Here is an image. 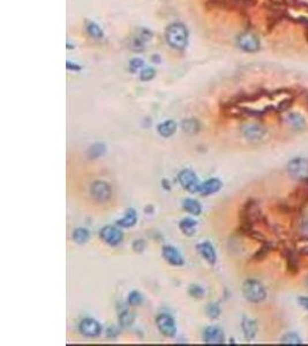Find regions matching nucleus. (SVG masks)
Returning <instances> with one entry per match:
<instances>
[{
	"instance_id": "f257e3e1",
	"label": "nucleus",
	"mask_w": 308,
	"mask_h": 346,
	"mask_svg": "<svg viewBox=\"0 0 308 346\" xmlns=\"http://www.w3.org/2000/svg\"><path fill=\"white\" fill-rule=\"evenodd\" d=\"M165 38L170 47L177 50H183L187 45L188 31L184 24L173 23L166 29Z\"/></svg>"
},
{
	"instance_id": "f03ea898",
	"label": "nucleus",
	"mask_w": 308,
	"mask_h": 346,
	"mask_svg": "<svg viewBox=\"0 0 308 346\" xmlns=\"http://www.w3.org/2000/svg\"><path fill=\"white\" fill-rule=\"evenodd\" d=\"M241 229L245 233L253 229V225L261 219V210L254 201H247L240 212Z\"/></svg>"
},
{
	"instance_id": "7ed1b4c3",
	"label": "nucleus",
	"mask_w": 308,
	"mask_h": 346,
	"mask_svg": "<svg viewBox=\"0 0 308 346\" xmlns=\"http://www.w3.org/2000/svg\"><path fill=\"white\" fill-rule=\"evenodd\" d=\"M243 295L247 301L260 303L267 298V291L264 286L255 279H247L243 284Z\"/></svg>"
},
{
	"instance_id": "20e7f679",
	"label": "nucleus",
	"mask_w": 308,
	"mask_h": 346,
	"mask_svg": "<svg viewBox=\"0 0 308 346\" xmlns=\"http://www.w3.org/2000/svg\"><path fill=\"white\" fill-rule=\"evenodd\" d=\"M288 172L293 179L299 181L308 180V159L304 157H296L288 164Z\"/></svg>"
},
{
	"instance_id": "39448f33",
	"label": "nucleus",
	"mask_w": 308,
	"mask_h": 346,
	"mask_svg": "<svg viewBox=\"0 0 308 346\" xmlns=\"http://www.w3.org/2000/svg\"><path fill=\"white\" fill-rule=\"evenodd\" d=\"M156 326L157 329L164 337L173 338L177 335V324L176 321L169 314L162 313L156 317Z\"/></svg>"
},
{
	"instance_id": "423d86ee",
	"label": "nucleus",
	"mask_w": 308,
	"mask_h": 346,
	"mask_svg": "<svg viewBox=\"0 0 308 346\" xmlns=\"http://www.w3.org/2000/svg\"><path fill=\"white\" fill-rule=\"evenodd\" d=\"M178 181H179V184L183 186V188L190 192V193H199L201 184L194 171L190 169L181 170L178 173Z\"/></svg>"
},
{
	"instance_id": "0eeeda50",
	"label": "nucleus",
	"mask_w": 308,
	"mask_h": 346,
	"mask_svg": "<svg viewBox=\"0 0 308 346\" xmlns=\"http://www.w3.org/2000/svg\"><path fill=\"white\" fill-rule=\"evenodd\" d=\"M90 194L93 198L100 203H105L112 197V188L106 181L96 180L90 186Z\"/></svg>"
},
{
	"instance_id": "6e6552de",
	"label": "nucleus",
	"mask_w": 308,
	"mask_h": 346,
	"mask_svg": "<svg viewBox=\"0 0 308 346\" xmlns=\"http://www.w3.org/2000/svg\"><path fill=\"white\" fill-rule=\"evenodd\" d=\"M100 238L108 246H118L124 239V233L115 226L106 225L100 230Z\"/></svg>"
},
{
	"instance_id": "1a4fd4ad",
	"label": "nucleus",
	"mask_w": 308,
	"mask_h": 346,
	"mask_svg": "<svg viewBox=\"0 0 308 346\" xmlns=\"http://www.w3.org/2000/svg\"><path fill=\"white\" fill-rule=\"evenodd\" d=\"M237 44L245 52H257L260 49V40L252 33H243L237 38Z\"/></svg>"
},
{
	"instance_id": "9d476101",
	"label": "nucleus",
	"mask_w": 308,
	"mask_h": 346,
	"mask_svg": "<svg viewBox=\"0 0 308 346\" xmlns=\"http://www.w3.org/2000/svg\"><path fill=\"white\" fill-rule=\"evenodd\" d=\"M79 331L85 337L95 338L99 337L101 333H102V326H101L99 321L87 317V319H83L81 322H80Z\"/></svg>"
},
{
	"instance_id": "9b49d317",
	"label": "nucleus",
	"mask_w": 308,
	"mask_h": 346,
	"mask_svg": "<svg viewBox=\"0 0 308 346\" xmlns=\"http://www.w3.org/2000/svg\"><path fill=\"white\" fill-rule=\"evenodd\" d=\"M204 342L206 345H222L225 343V335L220 328L210 326L204 331Z\"/></svg>"
},
{
	"instance_id": "f8f14e48",
	"label": "nucleus",
	"mask_w": 308,
	"mask_h": 346,
	"mask_svg": "<svg viewBox=\"0 0 308 346\" xmlns=\"http://www.w3.org/2000/svg\"><path fill=\"white\" fill-rule=\"evenodd\" d=\"M162 256L167 263L173 267H183L185 263L180 251L173 246H164L162 248Z\"/></svg>"
},
{
	"instance_id": "ddd939ff",
	"label": "nucleus",
	"mask_w": 308,
	"mask_h": 346,
	"mask_svg": "<svg viewBox=\"0 0 308 346\" xmlns=\"http://www.w3.org/2000/svg\"><path fill=\"white\" fill-rule=\"evenodd\" d=\"M197 249L199 251V254H200L210 265L216 264L217 254L215 250V247H213L209 241H205V243L199 244L197 246Z\"/></svg>"
},
{
	"instance_id": "4468645a",
	"label": "nucleus",
	"mask_w": 308,
	"mask_h": 346,
	"mask_svg": "<svg viewBox=\"0 0 308 346\" xmlns=\"http://www.w3.org/2000/svg\"><path fill=\"white\" fill-rule=\"evenodd\" d=\"M222 186H223L222 181L216 179V178H211V179L205 180V183H202L200 185L199 193H200L201 197H209V195H212L217 193V192H219Z\"/></svg>"
},
{
	"instance_id": "2eb2a0df",
	"label": "nucleus",
	"mask_w": 308,
	"mask_h": 346,
	"mask_svg": "<svg viewBox=\"0 0 308 346\" xmlns=\"http://www.w3.org/2000/svg\"><path fill=\"white\" fill-rule=\"evenodd\" d=\"M245 138L251 140V141H257L261 140L265 134V129L258 124H247L244 129Z\"/></svg>"
},
{
	"instance_id": "dca6fc26",
	"label": "nucleus",
	"mask_w": 308,
	"mask_h": 346,
	"mask_svg": "<svg viewBox=\"0 0 308 346\" xmlns=\"http://www.w3.org/2000/svg\"><path fill=\"white\" fill-rule=\"evenodd\" d=\"M241 329H243L245 338H246L247 341H252L255 336H257V321L244 317L243 322H241Z\"/></svg>"
},
{
	"instance_id": "f3484780",
	"label": "nucleus",
	"mask_w": 308,
	"mask_h": 346,
	"mask_svg": "<svg viewBox=\"0 0 308 346\" xmlns=\"http://www.w3.org/2000/svg\"><path fill=\"white\" fill-rule=\"evenodd\" d=\"M136 222H138V214H136V211L133 208H128L125 211L124 217L117 221V225L120 226V228L129 229L133 228L136 224Z\"/></svg>"
},
{
	"instance_id": "a211bd4d",
	"label": "nucleus",
	"mask_w": 308,
	"mask_h": 346,
	"mask_svg": "<svg viewBox=\"0 0 308 346\" xmlns=\"http://www.w3.org/2000/svg\"><path fill=\"white\" fill-rule=\"evenodd\" d=\"M157 131H158L159 135L163 136V138L165 139L171 138V136H172L177 131V124L173 120L163 121L162 124L158 125Z\"/></svg>"
},
{
	"instance_id": "6ab92c4d",
	"label": "nucleus",
	"mask_w": 308,
	"mask_h": 346,
	"mask_svg": "<svg viewBox=\"0 0 308 346\" xmlns=\"http://www.w3.org/2000/svg\"><path fill=\"white\" fill-rule=\"evenodd\" d=\"M197 226H198V222L191 217L181 219L179 223V229L181 230V232L186 234L188 237L193 236V234L197 232Z\"/></svg>"
},
{
	"instance_id": "aec40b11",
	"label": "nucleus",
	"mask_w": 308,
	"mask_h": 346,
	"mask_svg": "<svg viewBox=\"0 0 308 346\" xmlns=\"http://www.w3.org/2000/svg\"><path fill=\"white\" fill-rule=\"evenodd\" d=\"M183 208L188 212V214L193 216H200L202 212V207L200 202L198 200H194V198H186V200H184Z\"/></svg>"
},
{
	"instance_id": "412c9836",
	"label": "nucleus",
	"mask_w": 308,
	"mask_h": 346,
	"mask_svg": "<svg viewBox=\"0 0 308 346\" xmlns=\"http://www.w3.org/2000/svg\"><path fill=\"white\" fill-rule=\"evenodd\" d=\"M105 152H106V146L102 142H97L95 145L89 147L88 150H87V156L90 159H97L104 156Z\"/></svg>"
},
{
	"instance_id": "4be33fe9",
	"label": "nucleus",
	"mask_w": 308,
	"mask_h": 346,
	"mask_svg": "<svg viewBox=\"0 0 308 346\" xmlns=\"http://www.w3.org/2000/svg\"><path fill=\"white\" fill-rule=\"evenodd\" d=\"M289 124L291 125V127L296 131H303L306 126V120L305 118L303 117V114H300L298 112H292L289 114L288 117Z\"/></svg>"
},
{
	"instance_id": "5701e85b",
	"label": "nucleus",
	"mask_w": 308,
	"mask_h": 346,
	"mask_svg": "<svg viewBox=\"0 0 308 346\" xmlns=\"http://www.w3.org/2000/svg\"><path fill=\"white\" fill-rule=\"evenodd\" d=\"M135 321V315L132 312H129L128 309H122L120 313H119L118 316V322L119 326L122 328H129L134 323Z\"/></svg>"
},
{
	"instance_id": "b1692460",
	"label": "nucleus",
	"mask_w": 308,
	"mask_h": 346,
	"mask_svg": "<svg viewBox=\"0 0 308 346\" xmlns=\"http://www.w3.org/2000/svg\"><path fill=\"white\" fill-rule=\"evenodd\" d=\"M181 128L187 134H197L199 129H200V122L197 119H185V120L181 121Z\"/></svg>"
},
{
	"instance_id": "393cba45",
	"label": "nucleus",
	"mask_w": 308,
	"mask_h": 346,
	"mask_svg": "<svg viewBox=\"0 0 308 346\" xmlns=\"http://www.w3.org/2000/svg\"><path fill=\"white\" fill-rule=\"evenodd\" d=\"M89 237H90L89 231L85 228L75 229L74 232H73V234H72L73 240H74L75 243L79 244V245H83V244L88 243Z\"/></svg>"
},
{
	"instance_id": "a878e982",
	"label": "nucleus",
	"mask_w": 308,
	"mask_h": 346,
	"mask_svg": "<svg viewBox=\"0 0 308 346\" xmlns=\"http://www.w3.org/2000/svg\"><path fill=\"white\" fill-rule=\"evenodd\" d=\"M220 312H222V310H220V307H219L218 303L210 302L205 307L206 316H208L209 319H211V320H215V319H217V317H219Z\"/></svg>"
},
{
	"instance_id": "bb28decb",
	"label": "nucleus",
	"mask_w": 308,
	"mask_h": 346,
	"mask_svg": "<svg viewBox=\"0 0 308 346\" xmlns=\"http://www.w3.org/2000/svg\"><path fill=\"white\" fill-rule=\"evenodd\" d=\"M281 343L282 344H289V345H300V344H303V341H302V338H300L296 333H289L282 338Z\"/></svg>"
},
{
	"instance_id": "cd10ccee",
	"label": "nucleus",
	"mask_w": 308,
	"mask_h": 346,
	"mask_svg": "<svg viewBox=\"0 0 308 346\" xmlns=\"http://www.w3.org/2000/svg\"><path fill=\"white\" fill-rule=\"evenodd\" d=\"M87 31H88V34L90 35V36L94 37V38H97V40L103 38V31L99 26H97L96 23H94V22L87 23Z\"/></svg>"
},
{
	"instance_id": "c85d7f7f",
	"label": "nucleus",
	"mask_w": 308,
	"mask_h": 346,
	"mask_svg": "<svg viewBox=\"0 0 308 346\" xmlns=\"http://www.w3.org/2000/svg\"><path fill=\"white\" fill-rule=\"evenodd\" d=\"M143 302V297L139 291H132L128 295L127 298V303L129 306H140Z\"/></svg>"
},
{
	"instance_id": "c756f323",
	"label": "nucleus",
	"mask_w": 308,
	"mask_h": 346,
	"mask_svg": "<svg viewBox=\"0 0 308 346\" xmlns=\"http://www.w3.org/2000/svg\"><path fill=\"white\" fill-rule=\"evenodd\" d=\"M188 295L194 299H202L205 297V290L198 284H192L188 288Z\"/></svg>"
},
{
	"instance_id": "7c9ffc66",
	"label": "nucleus",
	"mask_w": 308,
	"mask_h": 346,
	"mask_svg": "<svg viewBox=\"0 0 308 346\" xmlns=\"http://www.w3.org/2000/svg\"><path fill=\"white\" fill-rule=\"evenodd\" d=\"M154 76H155V71H154L153 68H146L143 69L141 74H140V79H141L142 81H150Z\"/></svg>"
},
{
	"instance_id": "2f4dec72",
	"label": "nucleus",
	"mask_w": 308,
	"mask_h": 346,
	"mask_svg": "<svg viewBox=\"0 0 308 346\" xmlns=\"http://www.w3.org/2000/svg\"><path fill=\"white\" fill-rule=\"evenodd\" d=\"M132 248H133V250L135 251V253H142V251L145 250V248H146L145 240H142V239L135 240L132 245Z\"/></svg>"
},
{
	"instance_id": "473e14b6",
	"label": "nucleus",
	"mask_w": 308,
	"mask_h": 346,
	"mask_svg": "<svg viewBox=\"0 0 308 346\" xmlns=\"http://www.w3.org/2000/svg\"><path fill=\"white\" fill-rule=\"evenodd\" d=\"M270 249V246H269L268 244H265L264 246H262V248H260V250L257 251V254L254 255V258L255 260H261L262 257H264L265 256V254L268 253V250Z\"/></svg>"
},
{
	"instance_id": "72a5a7b5",
	"label": "nucleus",
	"mask_w": 308,
	"mask_h": 346,
	"mask_svg": "<svg viewBox=\"0 0 308 346\" xmlns=\"http://www.w3.org/2000/svg\"><path fill=\"white\" fill-rule=\"evenodd\" d=\"M143 66V61L141 59H133L131 61V65H129V67H131L132 71H136V69L141 68Z\"/></svg>"
},
{
	"instance_id": "f704fd0d",
	"label": "nucleus",
	"mask_w": 308,
	"mask_h": 346,
	"mask_svg": "<svg viewBox=\"0 0 308 346\" xmlns=\"http://www.w3.org/2000/svg\"><path fill=\"white\" fill-rule=\"evenodd\" d=\"M118 335H119V329L117 327H110L106 330V336L108 338H114V337H117Z\"/></svg>"
},
{
	"instance_id": "c9c22d12",
	"label": "nucleus",
	"mask_w": 308,
	"mask_h": 346,
	"mask_svg": "<svg viewBox=\"0 0 308 346\" xmlns=\"http://www.w3.org/2000/svg\"><path fill=\"white\" fill-rule=\"evenodd\" d=\"M298 301H299V305L302 306L303 308L308 310V297H299Z\"/></svg>"
},
{
	"instance_id": "e433bc0d",
	"label": "nucleus",
	"mask_w": 308,
	"mask_h": 346,
	"mask_svg": "<svg viewBox=\"0 0 308 346\" xmlns=\"http://www.w3.org/2000/svg\"><path fill=\"white\" fill-rule=\"evenodd\" d=\"M162 187H163L165 191H171V184H170V181L167 180V179H163V180H162Z\"/></svg>"
},
{
	"instance_id": "4c0bfd02",
	"label": "nucleus",
	"mask_w": 308,
	"mask_h": 346,
	"mask_svg": "<svg viewBox=\"0 0 308 346\" xmlns=\"http://www.w3.org/2000/svg\"><path fill=\"white\" fill-rule=\"evenodd\" d=\"M303 229L305 230V232H308V217L303 221Z\"/></svg>"
},
{
	"instance_id": "58836bf2",
	"label": "nucleus",
	"mask_w": 308,
	"mask_h": 346,
	"mask_svg": "<svg viewBox=\"0 0 308 346\" xmlns=\"http://www.w3.org/2000/svg\"><path fill=\"white\" fill-rule=\"evenodd\" d=\"M306 284H307V286H308V277H307V279H306Z\"/></svg>"
}]
</instances>
